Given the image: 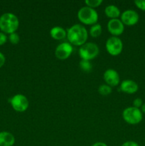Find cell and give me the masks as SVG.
Returning <instances> with one entry per match:
<instances>
[{
  "label": "cell",
  "instance_id": "14",
  "mask_svg": "<svg viewBox=\"0 0 145 146\" xmlns=\"http://www.w3.org/2000/svg\"><path fill=\"white\" fill-rule=\"evenodd\" d=\"M50 35L53 39L63 40L67 36V31L63 27L56 26L51 29L50 31Z\"/></svg>",
  "mask_w": 145,
  "mask_h": 146
},
{
  "label": "cell",
  "instance_id": "3",
  "mask_svg": "<svg viewBox=\"0 0 145 146\" xmlns=\"http://www.w3.org/2000/svg\"><path fill=\"white\" fill-rule=\"evenodd\" d=\"M78 18L81 23L85 25H94L98 21V14L95 9L82 7L78 12Z\"/></svg>",
  "mask_w": 145,
  "mask_h": 146
},
{
  "label": "cell",
  "instance_id": "21",
  "mask_svg": "<svg viewBox=\"0 0 145 146\" xmlns=\"http://www.w3.org/2000/svg\"><path fill=\"white\" fill-rule=\"evenodd\" d=\"M134 4L139 9L145 11V0H136L134 1Z\"/></svg>",
  "mask_w": 145,
  "mask_h": 146
},
{
  "label": "cell",
  "instance_id": "19",
  "mask_svg": "<svg viewBox=\"0 0 145 146\" xmlns=\"http://www.w3.org/2000/svg\"><path fill=\"white\" fill-rule=\"evenodd\" d=\"M85 3L87 7L95 9L99 7L102 3V0H85Z\"/></svg>",
  "mask_w": 145,
  "mask_h": 146
},
{
  "label": "cell",
  "instance_id": "25",
  "mask_svg": "<svg viewBox=\"0 0 145 146\" xmlns=\"http://www.w3.org/2000/svg\"><path fill=\"white\" fill-rule=\"evenodd\" d=\"M5 61H6L5 56H4L2 53L0 52V68H1V67L4 65Z\"/></svg>",
  "mask_w": 145,
  "mask_h": 146
},
{
  "label": "cell",
  "instance_id": "2",
  "mask_svg": "<svg viewBox=\"0 0 145 146\" xmlns=\"http://www.w3.org/2000/svg\"><path fill=\"white\" fill-rule=\"evenodd\" d=\"M18 26L19 21L18 17L12 13H4L0 17V30L5 34L16 32Z\"/></svg>",
  "mask_w": 145,
  "mask_h": 146
},
{
  "label": "cell",
  "instance_id": "23",
  "mask_svg": "<svg viewBox=\"0 0 145 146\" xmlns=\"http://www.w3.org/2000/svg\"><path fill=\"white\" fill-rule=\"evenodd\" d=\"M7 41V36L4 33L0 32V46H2Z\"/></svg>",
  "mask_w": 145,
  "mask_h": 146
},
{
  "label": "cell",
  "instance_id": "15",
  "mask_svg": "<svg viewBox=\"0 0 145 146\" xmlns=\"http://www.w3.org/2000/svg\"><path fill=\"white\" fill-rule=\"evenodd\" d=\"M105 14L108 18H109L110 19H117L121 13L120 10L117 6L110 4L105 7Z\"/></svg>",
  "mask_w": 145,
  "mask_h": 146
},
{
  "label": "cell",
  "instance_id": "16",
  "mask_svg": "<svg viewBox=\"0 0 145 146\" xmlns=\"http://www.w3.org/2000/svg\"><path fill=\"white\" fill-rule=\"evenodd\" d=\"M102 34V26L100 24H95L92 25L90 29V34L92 37L96 38L100 36Z\"/></svg>",
  "mask_w": 145,
  "mask_h": 146
},
{
  "label": "cell",
  "instance_id": "26",
  "mask_svg": "<svg viewBox=\"0 0 145 146\" xmlns=\"http://www.w3.org/2000/svg\"><path fill=\"white\" fill-rule=\"evenodd\" d=\"M91 146H107V145L103 142H97L92 144Z\"/></svg>",
  "mask_w": 145,
  "mask_h": 146
},
{
  "label": "cell",
  "instance_id": "22",
  "mask_svg": "<svg viewBox=\"0 0 145 146\" xmlns=\"http://www.w3.org/2000/svg\"><path fill=\"white\" fill-rule=\"evenodd\" d=\"M143 101H142V100L140 98H136L133 101V106L136 108H141L142 106L143 105Z\"/></svg>",
  "mask_w": 145,
  "mask_h": 146
},
{
  "label": "cell",
  "instance_id": "18",
  "mask_svg": "<svg viewBox=\"0 0 145 146\" xmlns=\"http://www.w3.org/2000/svg\"><path fill=\"white\" fill-rule=\"evenodd\" d=\"M98 93L102 96H107L112 93V87L107 84H102L98 88Z\"/></svg>",
  "mask_w": 145,
  "mask_h": 146
},
{
  "label": "cell",
  "instance_id": "4",
  "mask_svg": "<svg viewBox=\"0 0 145 146\" xmlns=\"http://www.w3.org/2000/svg\"><path fill=\"white\" fill-rule=\"evenodd\" d=\"M99 47L96 44L88 42L84 44L79 48V56L82 60L90 61L94 59L99 54Z\"/></svg>",
  "mask_w": 145,
  "mask_h": 146
},
{
  "label": "cell",
  "instance_id": "1",
  "mask_svg": "<svg viewBox=\"0 0 145 146\" xmlns=\"http://www.w3.org/2000/svg\"><path fill=\"white\" fill-rule=\"evenodd\" d=\"M88 37V31L82 24H74L67 31V38L71 45L81 46L86 43Z\"/></svg>",
  "mask_w": 145,
  "mask_h": 146
},
{
  "label": "cell",
  "instance_id": "12",
  "mask_svg": "<svg viewBox=\"0 0 145 146\" xmlns=\"http://www.w3.org/2000/svg\"><path fill=\"white\" fill-rule=\"evenodd\" d=\"M139 89V86L134 81L126 79L122 81L119 87V91L127 94H135Z\"/></svg>",
  "mask_w": 145,
  "mask_h": 146
},
{
  "label": "cell",
  "instance_id": "11",
  "mask_svg": "<svg viewBox=\"0 0 145 146\" xmlns=\"http://www.w3.org/2000/svg\"><path fill=\"white\" fill-rule=\"evenodd\" d=\"M103 78L107 85L111 87L116 86L119 83V75L117 71L112 68L106 70L103 74Z\"/></svg>",
  "mask_w": 145,
  "mask_h": 146
},
{
  "label": "cell",
  "instance_id": "8",
  "mask_svg": "<svg viewBox=\"0 0 145 146\" xmlns=\"http://www.w3.org/2000/svg\"><path fill=\"white\" fill-rule=\"evenodd\" d=\"M73 48L69 42H63L58 44L55 50V56L60 60H65L72 54Z\"/></svg>",
  "mask_w": 145,
  "mask_h": 146
},
{
  "label": "cell",
  "instance_id": "6",
  "mask_svg": "<svg viewBox=\"0 0 145 146\" xmlns=\"http://www.w3.org/2000/svg\"><path fill=\"white\" fill-rule=\"evenodd\" d=\"M9 102L13 109L17 112H24L29 106L28 98L23 94H16L10 99Z\"/></svg>",
  "mask_w": 145,
  "mask_h": 146
},
{
  "label": "cell",
  "instance_id": "20",
  "mask_svg": "<svg viewBox=\"0 0 145 146\" xmlns=\"http://www.w3.org/2000/svg\"><path fill=\"white\" fill-rule=\"evenodd\" d=\"M9 41L12 44H17L20 41V36L17 33L14 32L9 35Z\"/></svg>",
  "mask_w": 145,
  "mask_h": 146
},
{
  "label": "cell",
  "instance_id": "27",
  "mask_svg": "<svg viewBox=\"0 0 145 146\" xmlns=\"http://www.w3.org/2000/svg\"><path fill=\"white\" fill-rule=\"evenodd\" d=\"M141 111L142 112V113H145V103H144L143 105L142 106V107H141Z\"/></svg>",
  "mask_w": 145,
  "mask_h": 146
},
{
  "label": "cell",
  "instance_id": "5",
  "mask_svg": "<svg viewBox=\"0 0 145 146\" xmlns=\"http://www.w3.org/2000/svg\"><path fill=\"white\" fill-rule=\"evenodd\" d=\"M122 118L125 122L131 125H136L142 121L143 114L141 109L134 106L127 107L122 112Z\"/></svg>",
  "mask_w": 145,
  "mask_h": 146
},
{
  "label": "cell",
  "instance_id": "24",
  "mask_svg": "<svg viewBox=\"0 0 145 146\" xmlns=\"http://www.w3.org/2000/svg\"><path fill=\"white\" fill-rule=\"evenodd\" d=\"M121 146H139V145L137 143L135 142V141H129L124 143Z\"/></svg>",
  "mask_w": 145,
  "mask_h": 146
},
{
  "label": "cell",
  "instance_id": "17",
  "mask_svg": "<svg viewBox=\"0 0 145 146\" xmlns=\"http://www.w3.org/2000/svg\"><path fill=\"white\" fill-rule=\"evenodd\" d=\"M79 65L82 71H85V72H90V71H92V65L90 61L81 59V61H80Z\"/></svg>",
  "mask_w": 145,
  "mask_h": 146
},
{
  "label": "cell",
  "instance_id": "9",
  "mask_svg": "<svg viewBox=\"0 0 145 146\" xmlns=\"http://www.w3.org/2000/svg\"><path fill=\"white\" fill-rule=\"evenodd\" d=\"M139 16L136 11L133 9L125 10L121 14V21L124 25L134 26L139 21Z\"/></svg>",
  "mask_w": 145,
  "mask_h": 146
},
{
  "label": "cell",
  "instance_id": "10",
  "mask_svg": "<svg viewBox=\"0 0 145 146\" xmlns=\"http://www.w3.org/2000/svg\"><path fill=\"white\" fill-rule=\"evenodd\" d=\"M107 29L112 36H119L125 31V25L119 19H110L107 23Z\"/></svg>",
  "mask_w": 145,
  "mask_h": 146
},
{
  "label": "cell",
  "instance_id": "7",
  "mask_svg": "<svg viewBox=\"0 0 145 146\" xmlns=\"http://www.w3.org/2000/svg\"><path fill=\"white\" fill-rule=\"evenodd\" d=\"M107 51L112 56H117L123 49V43L117 36H111L107 40L105 44Z\"/></svg>",
  "mask_w": 145,
  "mask_h": 146
},
{
  "label": "cell",
  "instance_id": "13",
  "mask_svg": "<svg viewBox=\"0 0 145 146\" xmlns=\"http://www.w3.org/2000/svg\"><path fill=\"white\" fill-rule=\"evenodd\" d=\"M15 138L12 133L7 131L0 132V146H13Z\"/></svg>",
  "mask_w": 145,
  "mask_h": 146
}]
</instances>
